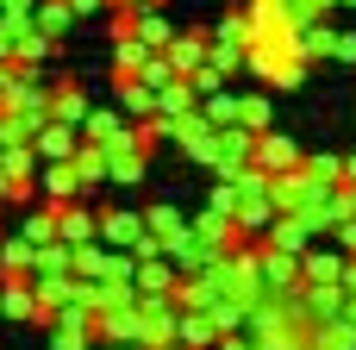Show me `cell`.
<instances>
[{
    "label": "cell",
    "instance_id": "1",
    "mask_svg": "<svg viewBox=\"0 0 356 350\" xmlns=\"http://www.w3.org/2000/svg\"><path fill=\"white\" fill-rule=\"evenodd\" d=\"M94 238H100L106 250H131V244L144 238V213H125V207H106V213H94Z\"/></svg>",
    "mask_w": 356,
    "mask_h": 350
},
{
    "label": "cell",
    "instance_id": "2",
    "mask_svg": "<svg viewBox=\"0 0 356 350\" xmlns=\"http://www.w3.org/2000/svg\"><path fill=\"white\" fill-rule=\"evenodd\" d=\"M0 319H6V326H38L31 276H6V282H0Z\"/></svg>",
    "mask_w": 356,
    "mask_h": 350
},
{
    "label": "cell",
    "instance_id": "3",
    "mask_svg": "<svg viewBox=\"0 0 356 350\" xmlns=\"http://www.w3.org/2000/svg\"><path fill=\"white\" fill-rule=\"evenodd\" d=\"M75 194H88V188L75 182V163H69V157L38 163V200H75Z\"/></svg>",
    "mask_w": 356,
    "mask_h": 350
},
{
    "label": "cell",
    "instance_id": "4",
    "mask_svg": "<svg viewBox=\"0 0 356 350\" xmlns=\"http://www.w3.org/2000/svg\"><path fill=\"white\" fill-rule=\"evenodd\" d=\"M125 125H131L125 113H113V106H88L75 132H81L88 144H100V150H106V144H119V138H125Z\"/></svg>",
    "mask_w": 356,
    "mask_h": 350
},
{
    "label": "cell",
    "instance_id": "5",
    "mask_svg": "<svg viewBox=\"0 0 356 350\" xmlns=\"http://www.w3.org/2000/svg\"><path fill=\"white\" fill-rule=\"evenodd\" d=\"M81 144V132L75 125H63V119H44L38 132H31V150H38V163H56V157H69Z\"/></svg>",
    "mask_w": 356,
    "mask_h": 350
},
{
    "label": "cell",
    "instance_id": "6",
    "mask_svg": "<svg viewBox=\"0 0 356 350\" xmlns=\"http://www.w3.org/2000/svg\"><path fill=\"white\" fill-rule=\"evenodd\" d=\"M207 38H213V31H175V38L163 44V56H169V69H175V75H188V69H200V63H207Z\"/></svg>",
    "mask_w": 356,
    "mask_h": 350
},
{
    "label": "cell",
    "instance_id": "7",
    "mask_svg": "<svg viewBox=\"0 0 356 350\" xmlns=\"http://www.w3.org/2000/svg\"><path fill=\"white\" fill-rule=\"evenodd\" d=\"M250 163L275 175V169H294V163H300V150H294L288 138H275V132H257V138H250Z\"/></svg>",
    "mask_w": 356,
    "mask_h": 350
},
{
    "label": "cell",
    "instance_id": "8",
    "mask_svg": "<svg viewBox=\"0 0 356 350\" xmlns=\"http://www.w3.org/2000/svg\"><path fill=\"white\" fill-rule=\"evenodd\" d=\"M56 238L63 244H88L94 238V207H81V194L75 200H56Z\"/></svg>",
    "mask_w": 356,
    "mask_h": 350
},
{
    "label": "cell",
    "instance_id": "9",
    "mask_svg": "<svg viewBox=\"0 0 356 350\" xmlns=\"http://www.w3.org/2000/svg\"><path fill=\"white\" fill-rule=\"evenodd\" d=\"M144 232H150V238H156V250L169 257V250L188 238V219H181L175 207H150V213H144Z\"/></svg>",
    "mask_w": 356,
    "mask_h": 350
},
{
    "label": "cell",
    "instance_id": "10",
    "mask_svg": "<svg viewBox=\"0 0 356 350\" xmlns=\"http://www.w3.org/2000/svg\"><path fill=\"white\" fill-rule=\"evenodd\" d=\"M338 276H344V250H300V288H319Z\"/></svg>",
    "mask_w": 356,
    "mask_h": 350
},
{
    "label": "cell",
    "instance_id": "11",
    "mask_svg": "<svg viewBox=\"0 0 356 350\" xmlns=\"http://www.w3.org/2000/svg\"><path fill=\"white\" fill-rule=\"evenodd\" d=\"M69 163H75V182H81V188H100V182H106V150L88 144V138L69 150Z\"/></svg>",
    "mask_w": 356,
    "mask_h": 350
},
{
    "label": "cell",
    "instance_id": "12",
    "mask_svg": "<svg viewBox=\"0 0 356 350\" xmlns=\"http://www.w3.org/2000/svg\"><path fill=\"white\" fill-rule=\"evenodd\" d=\"M31 250L38 244H25L19 232H0V282L6 276H31Z\"/></svg>",
    "mask_w": 356,
    "mask_h": 350
},
{
    "label": "cell",
    "instance_id": "13",
    "mask_svg": "<svg viewBox=\"0 0 356 350\" xmlns=\"http://www.w3.org/2000/svg\"><path fill=\"white\" fill-rule=\"evenodd\" d=\"M31 25H38L44 38H56V44H63V31L75 25V13H69V0H38V6H31Z\"/></svg>",
    "mask_w": 356,
    "mask_h": 350
},
{
    "label": "cell",
    "instance_id": "14",
    "mask_svg": "<svg viewBox=\"0 0 356 350\" xmlns=\"http://www.w3.org/2000/svg\"><path fill=\"white\" fill-rule=\"evenodd\" d=\"M232 125H238V132H250V138H257V132H269V100H263V94H244V100H238V113H232Z\"/></svg>",
    "mask_w": 356,
    "mask_h": 350
},
{
    "label": "cell",
    "instance_id": "15",
    "mask_svg": "<svg viewBox=\"0 0 356 350\" xmlns=\"http://www.w3.org/2000/svg\"><path fill=\"white\" fill-rule=\"evenodd\" d=\"M113 88H119V113H125V119H144V113H150V88H144L138 75H125V81H113Z\"/></svg>",
    "mask_w": 356,
    "mask_h": 350
},
{
    "label": "cell",
    "instance_id": "16",
    "mask_svg": "<svg viewBox=\"0 0 356 350\" xmlns=\"http://www.w3.org/2000/svg\"><path fill=\"white\" fill-rule=\"evenodd\" d=\"M232 113H238V94H219V88L200 94V119L207 125H232Z\"/></svg>",
    "mask_w": 356,
    "mask_h": 350
},
{
    "label": "cell",
    "instance_id": "17",
    "mask_svg": "<svg viewBox=\"0 0 356 350\" xmlns=\"http://www.w3.org/2000/svg\"><path fill=\"white\" fill-rule=\"evenodd\" d=\"M332 56H344V63H356V31H338V44H332Z\"/></svg>",
    "mask_w": 356,
    "mask_h": 350
},
{
    "label": "cell",
    "instance_id": "18",
    "mask_svg": "<svg viewBox=\"0 0 356 350\" xmlns=\"http://www.w3.org/2000/svg\"><path fill=\"white\" fill-rule=\"evenodd\" d=\"M31 6H38V0H0V13H6V19H31Z\"/></svg>",
    "mask_w": 356,
    "mask_h": 350
},
{
    "label": "cell",
    "instance_id": "19",
    "mask_svg": "<svg viewBox=\"0 0 356 350\" xmlns=\"http://www.w3.org/2000/svg\"><path fill=\"white\" fill-rule=\"evenodd\" d=\"M338 282H344V294H356V257H344V276Z\"/></svg>",
    "mask_w": 356,
    "mask_h": 350
},
{
    "label": "cell",
    "instance_id": "20",
    "mask_svg": "<svg viewBox=\"0 0 356 350\" xmlns=\"http://www.w3.org/2000/svg\"><path fill=\"white\" fill-rule=\"evenodd\" d=\"M344 182H356V157H344Z\"/></svg>",
    "mask_w": 356,
    "mask_h": 350
},
{
    "label": "cell",
    "instance_id": "21",
    "mask_svg": "<svg viewBox=\"0 0 356 350\" xmlns=\"http://www.w3.org/2000/svg\"><path fill=\"white\" fill-rule=\"evenodd\" d=\"M163 350H194V344H181V338H175V344H163Z\"/></svg>",
    "mask_w": 356,
    "mask_h": 350
},
{
    "label": "cell",
    "instance_id": "22",
    "mask_svg": "<svg viewBox=\"0 0 356 350\" xmlns=\"http://www.w3.org/2000/svg\"><path fill=\"white\" fill-rule=\"evenodd\" d=\"M0 207H6V175H0Z\"/></svg>",
    "mask_w": 356,
    "mask_h": 350
}]
</instances>
